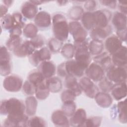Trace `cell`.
<instances>
[{
	"mask_svg": "<svg viewBox=\"0 0 127 127\" xmlns=\"http://www.w3.org/2000/svg\"><path fill=\"white\" fill-rule=\"evenodd\" d=\"M25 106L18 99L11 98L1 101L0 113L1 115L10 118H20L25 115Z\"/></svg>",
	"mask_w": 127,
	"mask_h": 127,
	"instance_id": "obj_1",
	"label": "cell"
},
{
	"mask_svg": "<svg viewBox=\"0 0 127 127\" xmlns=\"http://www.w3.org/2000/svg\"><path fill=\"white\" fill-rule=\"evenodd\" d=\"M52 30L55 38L63 42L68 37L69 25L65 16L60 13L55 14L52 18Z\"/></svg>",
	"mask_w": 127,
	"mask_h": 127,
	"instance_id": "obj_2",
	"label": "cell"
},
{
	"mask_svg": "<svg viewBox=\"0 0 127 127\" xmlns=\"http://www.w3.org/2000/svg\"><path fill=\"white\" fill-rule=\"evenodd\" d=\"M75 48L74 60L84 69L91 64V57L88 50V41L86 39L81 42H74Z\"/></svg>",
	"mask_w": 127,
	"mask_h": 127,
	"instance_id": "obj_3",
	"label": "cell"
},
{
	"mask_svg": "<svg viewBox=\"0 0 127 127\" xmlns=\"http://www.w3.org/2000/svg\"><path fill=\"white\" fill-rule=\"evenodd\" d=\"M106 72V77L114 84L127 81V67L117 66L113 64Z\"/></svg>",
	"mask_w": 127,
	"mask_h": 127,
	"instance_id": "obj_4",
	"label": "cell"
},
{
	"mask_svg": "<svg viewBox=\"0 0 127 127\" xmlns=\"http://www.w3.org/2000/svg\"><path fill=\"white\" fill-rule=\"evenodd\" d=\"M69 32L74 42H81L86 39L87 33L81 23L78 21H71L68 23Z\"/></svg>",
	"mask_w": 127,
	"mask_h": 127,
	"instance_id": "obj_5",
	"label": "cell"
},
{
	"mask_svg": "<svg viewBox=\"0 0 127 127\" xmlns=\"http://www.w3.org/2000/svg\"><path fill=\"white\" fill-rule=\"evenodd\" d=\"M11 70L10 55L8 50L5 46H1L0 49V73L1 76L8 75Z\"/></svg>",
	"mask_w": 127,
	"mask_h": 127,
	"instance_id": "obj_6",
	"label": "cell"
},
{
	"mask_svg": "<svg viewBox=\"0 0 127 127\" xmlns=\"http://www.w3.org/2000/svg\"><path fill=\"white\" fill-rule=\"evenodd\" d=\"M23 85L22 79L16 75H7L3 81L4 89L10 92H16L19 91Z\"/></svg>",
	"mask_w": 127,
	"mask_h": 127,
	"instance_id": "obj_7",
	"label": "cell"
},
{
	"mask_svg": "<svg viewBox=\"0 0 127 127\" xmlns=\"http://www.w3.org/2000/svg\"><path fill=\"white\" fill-rule=\"evenodd\" d=\"M105 71L98 64L91 63L85 70L86 76L93 82H99L105 77Z\"/></svg>",
	"mask_w": 127,
	"mask_h": 127,
	"instance_id": "obj_8",
	"label": "cell"
},
{
	"mask_svg": "<svg viewBox=\"0 0 127 127\" xmlns=\"http://www.w3.org/2000/svg\"><path fill=\"white\" fill-rule=\"evenodd\" d=\"M82 91L90 98H94L96 94L99 92V88L94 82L87 76L82 77L79 82Z\"/></svg>",
	"mask_w": 127,
	"mask_h": 127,
	"instance_id": "obj_9",
	"label": "cell"
},
{
	"mask_svg": "<svg viewBox=\"0 0 127 127\" xmlns=\"http://www.w3.org/2000/svg\"><path fill=\"white\" fill-rule=\"evenodd\" d=\"M95 27H106L112 18L111 12L107 9L98 10L93 12Z\"/></svg>",
	"mask_w": 127,
	"mask_h": 127,
	"instance_id": "obj_10",
	"label": "cell"
},
{
	"mask_svg": "<svg viewBox=\"0 0 127 127\" xmlns=\"http://www.w3.org/2000/svg\"><path fill=\"white\" fill-rule=\"evenodd\" d=\"M65 66L67 75L75 77H81L85 73V69L78 64L75 60H69L65 62Z\"/></svg>",
	"mask_w": 127,
	"mask_h": 127,
	"instance_id": "obj_11",
	"label": "cell"
},
{
	"mask_svg": "<svg viewBox=\"0 0 127 127\" xmlns=\"http://www.w3.org/2000/svg\"><path fill=\"white\" fill-rule=\"evenodd\" d=\"M122 43L123 42L117 35H111L106 39L104 44V48L107 50V52L112 55L123 46Z\"/></svg>",
	"mask_w": 127,
	"mask_h": 127,
	"instance_id": "obj_12",
	"label": "cell"
},
{
	"mask_svg": "<svg viewBox=\"0 0 127 127\" xmlns=\"http://www.w3.org/2000/svg\"><path fill=\"white\" fill-rule=\"evenodd\" d=\"M36 50L30 40H25L22 42L20 45L13 51V53L15 56L23 58L29 57Z\"/></svg>",
	"mask_w": 127,
	"mask_h": 127,
	"instance_id": "obj_13",
	"label": "cell"
},
{
	"mask_svg": "<svg viewBox=\"0 0 127 127\" xmlns=\"http://www.w3.org/2000/svg\"><path fill=\"white\" fill-rule=\"evenodd\" d=\"M127 49L122 46L117 51L111 55V60L113 65L117 66L127 67Z\"/></svg>",
	"mask_w": 127,
	"mask_h": 127,
	"instance_id": "obj_14",
	"label": "cell"
},
{
	"mask_svg": "<svg viewBox=\"0 0 127 127\" xmlns=\"http://www.w3.org/2000/svg\"><path fill=\"white\" fill-rule=\"evenodd\" d=\"M34 24L41 29H45L49 27L52 23V18L50 14L47 11H40L37 13L34 17Z\"/></svg>",
	"mask_w": 127,
	"mask_h": 127,
	"instance_id": "obj_15",
	"label": "cell"
},
{
	"mask_svg": "<svg viewBox=\"0 0 127 127\" xmlns=\"http://www.w3.org/2000/svg\"><path fill=\"white\" fill-rule=\"evenodd\" d=\"M112 32L111 26L109 25L106 27H95L90 30V36L92 40L102 41L109 36Z\"/></svg>",
	"mask_w": 127,
	"mask_h": 127,
	"instance_id": "obj_16",
	"label": "cell"
},
{
	"mask_svg": "<svg viewBox=\"0 0 127 127\" xmlns=\"http://www.w3.org/2000/svg\"><path fill=\"white\" fill-rule=\"evenodd\" d=\"M38 70L46 79H48L54 76L56 72V67L52 61H46L39 64Z\"/></svg>",
	"mask_w": 127,
	"mask_h": 127,
	"instance_id": "obj_17",
	"label": "cell"
},
{
	"mask_svg": "<svg viewBox=\"0 0 127 127\" xmlns=\"http://www.w3.org/2000/svg\"><path fill=\"white\" fill-rule=\"evenodd\" d=\"M51 120L55 126L69 127V120L62 110L55 111L52 114Z\"/></svg>",
	"mask_w": 127,
	"mask_h": 127,
	"instance_id": "obj_18",
	"label": "cell"
},
{
	"mask_svg": "<svg viewBox=\"0 0 127 127\" xmlns=\"http://www.w3.org/2000/svg\"><path fill=\"white\" fill-rule=\"evenodd\" d=\"M21 12L24 17L31 19L34 18L38 12L37 5L31 0L25 1L21 6Z\"/></svg>",
	"mask_w": 127,
	"mask_h": 127,
	"instance_id": "obj_19",
	"label": "cell"
},
{
	"mask_svg": "<svg viewBox=\"0 0 127 127\" xmlns=\"http://www.w3.org/2000/svg\"><path fill=\"white\" fill-rule=\"evenodd\" d=\"M86 118L85 110L82 108L78 109L76 110L73 115L70 117L69 120L70 126L72 127H82Z\"/></svg>",
	"mask_w": 127,
	"mask_h": 127,
	"instance_id": "obj_20",
	"label": "cell"
},
{
	"mask_svg": "<svg viewBox=\"0 0 127 127\" xmlns=\"http://www.w3.org/2000/svg\"><path fill=\"white\" fill-rule=\"evenodd\" d=\"M127 82H123L114 84L111 91L113 98L117 101L125 98L127 96Z\"/></svg>",
	"mask_w": 127,
	"mask_h": 127,
	"instance_id": "obj_21",
	"label": "cell"
},
{
	"mask_svg": "<svg viewBox=\"0 0 127 127\" xmlns=\"http://www.w3.org/2000/svg\"><path fill=\"white\" fill-rule=\"evenodd\" d=\"M111 55L107 52H102L95 56L93 58L94 62L100 65L106 71L112 65Z\"/></svg>",
	"mask_w": 127,
	"mask_h": 127,
	"instance_id": "obj_22",
	"label": "cell"
},
{
	"mask_svg": "<svg viewBox=\"0 0 127 127\" xmlns=\"http://www.w3.org/2000/svg\"><path fill=\"white\" fill-rule=\"evenodd\" d=\"M64 83L65 88L73 92L76 96L81 94V89L75 77L67 75L65 77Z\"/></svg>",
	"mask_w": 127,
	"mask_h": 127,
	"instance_id": "obj_23",
	"label": "cell"
},
{
	"mask_svg": "<svg viewBox=\"0 0 127 127\" xmlns=\"http://www.w3.org/2000/svg\"><path fill=\"white\" fill-rule=\"evenodd\" d=\"M112 23L116 31L127 29V15L121 12L116 11L113 14Z\"/></svg>",
	"mask_w": 127,
	"mask_h": 127,
	"instance_id": "obj_24",
	"label": "cell"
},
{
	"mask_svg": "<svg viewBox=\"0 0 127 127\" xmlns=\"http://www.w3.org/2000/svg\"><path fill=\"white\" fill-rule=\"evenodd\" d=\"M95 100L98 106L103 108L110 107L113 102L112 97L107 92H98L94 97Z\"/></svg>",
	"mask_w": 127,
	"mask_h": 127,
	"instance_id": "obj_25",
	"label": "cell"
},
{
	"mask_svg": "<svg viewBox=\"0 0 127 127\" xmlns=\"http://www.w3.org/2000/svg\"><path fill=\"white\" fill-rule=\"evenodd\" d=\"M29 120L28 116L25 114L20 118H11L7 117L3 121L4 127H27Z\"/></svg>",
	"mask_w": 127,
	"mask_h": 127,
	"instance_id": "obj_26",
	"label": "cell"
},
{
	"mask_svg": "<svg viewBox=\"0 0 127 127\" xmlns=\"http://www.w3.org/2000/svg\"><path fill=\"white\" fill-rule=\"evenodd\" d=\"M46 85L50 92L56 93L60 92L63 87V84L60 78L57 76H53L46 79Z\"/></svg>",
	"mask_w": 127,
	"mask_h": 127,
	"instance_id": "obj_27",
	"label": "cell"
},
{
	"mask_svg": "<svg viewBox=\"0 0 127 127\" xmlns=\"http://www.w3.org/2000/svg\"><path fill=\"white\" fill-rule=\"evenodd\" d=\"M38 102L36 98L31 95L27 97L25 101V113L28 116L32 117L36 114Z\"/></svg>",
	"mask_w": 127,
	"mask_h": 127,
	"instance_id": "obj_28",
	"label": "cell"
},
{
	"mask_svg": "<svg viewBox=\"0 0 127 127\" xmlns=\"http://www.w3.org/2000/svg\"><path fill=\"white\" fill-rule=\"evenodd\" d=\"M81 24L87 30H91L95 27L93 12L86 11L83 13L81 18Z\"/></svg>",
	"mask_w": 127,
	"mask_h": 127,
	"instance_id": "obj_29",
	"label": "cell"
},
{
	"mask_svg": "<svg viewBox=\"0 0 127 127\" xmlns=\"http://www.w3.org/2000/svg\"><path fill=\"white\" fill-rule=\"evenodd\" d=\"M104 49V45L102 41L98 40H92L89 42L88 50L92 55L96 56L103 52Z\"/></svg>",
	"mask_w": 127,
	"mask_h": 127,
	"instance_id": "obj_30",
	"label": "cell"
},
{
	"mask_svg": "<svg viewBox=\"0 0 127 127\" xmlns=\"http://www.w3.org/2000/svg\"><path fill=\"white\" fill-rule=\"evenodd\" d=\"M27 80L36 87L41 83L44 82L46 78L38 70H34L29 73Z\"/></svg>",
	"mask_w": 127,
	"mask_h": 127,
	"instance_id": "obj_31",
	"label": "cell"
},
{
	"mask_svg": "<svg viewBox=\"0 0 127 127\" xmlns=\"http://www.w3.org/2000/svg\"><path fill=\"white\" fill-rule=\"evenodd\" d=\"M45 80L36 88L35 95L36 98L40 100L46 99L49 96L50 93V90L46 85Z\"/></svg>",
	"mask_w": 127,
	"mask_h": 127,
	"instance_id": "obj_32",
	"label": "cell"
},
{
	"mask_svg": "<svg viewBox=\"0 0 127 127\" xmlns=\"http://www.w3.org/2000/svg\"><path fill=\"white\" fill-rule=\"evenodd\" d=\"M117 112L118 113L119 121L122 124L127 123V113H126V99L118 102L117 106Z\"/></svg>",
	"mask_w": 127,
	"mask_h": 127,
	"instance_id": "obj_33",
	"label": "cell"
},
{
	"mask_svg": "<svg viewBox=\"0 0 127 127\" xmlns=\"http://www.w3.org/2000/svg\"><path fill=\"white\" fill-rule=\"evenodd\" d=\"M38 29L35 24L29 23L25 25L23 29V35L29 39H33L37 35Z\"/></svg>",
	"mask_w": 127,
	"mask_h": 127,
	"instance_id": "obj_34",
	"label": "cell"
},
{
	"mask_svg": "<svg viewBox=\"0 0 127 127\" xmlns=\"http://www.w3.org/2000/svg\"><path fill=\"white\" fill-rule=\"evenodd\" d=\"M61 51V54L64 58L70 60L74 57L75 50L73 44L66 43L63 46Z\"/></svg>",
	"mask_w": 127,
	"mask_h": 127,
	"instance_id": "obj_35",
	"label": "cell"
},
{
	"mask_svg": "<svg viewBox=\"0 0 127 127\" xmlns=\"http://www.w3.org/2000/svg\"><path fill=\"white\" fill-rule=\"evenodd\" d=\"M22 43L20 36H9L6 43V47L10 51H13Z\"/></svg>",
	"mask_w": 127,
	"mask_h": 127,
	"instance_id": "obj_36",
	"label": "cell"
},
{
	"mask_svg": "<svg viewBox=\"0 0 127 127\" xmlns=\"http://www.w3.org/2000/svg\"><path fill=\"white\" fill-rule=\"evenodd\" d=\"M84 12V10L82 7L74 6L69 10L68 16L73 21H78L79 19H81Z\"/></svg>",
	"mask_w": 127,
	"mask_h": 127,
	"instance_id": "obj_37",
	"label": "cell"
},
{
	"mask_svg": "<svg viewBox=\"0 0 127 127\" xmlns=\"http://www.w3.org/2000/svg\"><path fill=\"white\" fill-rule=\"evenodd\" d=\"M63 42L56 38H51L48 42V48L51 53L56 54L59 53L63 47Z\"/></svg>",
	"mask_w": 127,
	"mask_h": 127,
	"instance_id": "obj_38",
	"label": "cell"
},
{
	"mask_svg": "<svg viewBox=\"0 0 127 127\" xmlns=\"http://www.w3.org/2000/svg\"><path fill=\"white\" fill-rule=\"evenodd\" d=\"M62 110L67 117H71L76 111V106L74 101H66L63 103Z\"/></svg>",
	"mask_w": 127,
	"mask_h": 127,
	"instance_id": "obj_39",
	"label": "cell"
},
{
	"mask_svg": "<svg viewBox=\"0 0 127 127\" xmlns=\"http://www.w3.org/2000/svg\"><path fill=\"white\" fill-rule=\"evenodd\" d=\"M14 24V19L12 15L6 14L5 15L0 18L1 27L5 30L9 31L13 27Z\"/></svg>",
	"mask_w": 127,
	"mask_h": 127,
	"instance_id": "obj_40",
	"label": "cell"
},
{
	"mask_svg": "<svg viewBox=\"0 0 127 127\" xmlns=\"http://www.w3.org/2000/svg\"><path fill=\"white\" fill-rule=\"evenodd\" d=\"M37 55L40 63L46 61H50L51 58V53L48 48L43 47L39 50H37Z\"/></svg>",
	"mask_w": 127,
	"mask_h": 127,
	"instance_id": "obj_41",
	"label": "cell"
},
{
	"mask_svg": "<svg viewBox=\"0 0 127 127\" xmlns=\"http://www.w3.org/2000/svg\"><path fill=\"white\" fill-rule=\"evenodd\" d=\"M102 118L100 116H94L86 118L82 127H97L101 125Z\"/></svg>",
	"mask_w": 127,
	"mask_h": 127,
	"instance_id": "obj_42",
	"label": "cell"
},
{
	"mask_svg": "<svg viewBox=\"0 0 127 127\" xmlns=\"http://www.w3.org/2000/svg\"><path fill=\"white\" fill-rule=\"evenodd\" d=\"M114 84L109 80L106 77H105L99 81L98 86L102 92L109 93L111 92Z\"/></svg>",
	"mask_w": 127,
	"mask_h": 127,
	"instance_id": "obj_43",
	"label": "cell"
},
{
	"mask_svg": "<svg viewBox=\"0 0 127 127\" xmlns=\"http://www.w3.org/2000/svg\"><path fill=\"white\" fill-rule=\"evenodd\" d=\"M47 124L45 121L41 117L38 116H32L29 119L28 127H46Z\"/></svg>",
	"mask_w": 127,
	"mask_h": 127,
	"instance_id": "obj_44",
	"label": "cell"
},
{
	"mask_svg": "<svg viewBox=\"0 0 127 127\" xmlns=\"http://www.w3.org/2000/svg\"><path fill=\"white\" fill-rule=\"evenodd\" d=\"M22 88L23 92L26 95L31 96L35 94L36 87L28 80L24 82Z\"/></svg>",
	"mask_w": 127,
	"mask_h": 127,
	"instance_id": "obj_45",
	"label": "cell"
},
{
	"mask_svg": "<svg viewBox=\"0 0 127 127\" xmlns=\"http://www.w3.org/2000/svg\"><path fill=\"white\" fill-rule=\"evenodd\" d=\"M36 49H41L45 45V39L41 35H37L35 37L30 40Z\"/></svg>",
	"mask_w": 127,
	"mask_h": 127,
	"instance_id": "obj_46",
	"label": "cell"
},
{
	"mask_svg": "<svg viewBox=\"0 0 127 127\" xmlns=\"http://www.w3.org/2000/svg\"><path fill=\"white\" fill-rule=\"evenodd\" d=\"M76 96L71 91L66 89L64 90L61 94V100L63 102L69 101H74Z\"/></svg>",
	"mask_w": 127,
	"mask_h": 127,
	"instance_id": "obj_47",
	"label": "cell"
},
{
	"mask_svg": "<svg viewBox=\"0 0 127 127\" xmlns=\"http://www.w3.org/2000/svg\"><path fill=\"white\" fill-rule=\"evenodd\" d=\"M14 22V25H18L21 26L23 28L24 27L25 24V22L23 20V16L21 14V13L18 12H14L12 14Z\"/></svg>",
	"mask_w": 127,
	"mask_h": 127,
	"instance_id": "obj_48",
	"label": "cell"
},
{
	"mask_svg": "<svg viewBox=\"0 0 127 127\" xmlns=\"http://www.w3.org/2000/svg\"><path fill=\"white\" fill-rule=\"evenodd\" d=\"M23 29L21 26L18 25H14L9 30V36H20L23 32Z\"/></svg>",
	"mask_w": 127,
	"mask_h": 127,
	"instance_id": "obj_49",
	"label": "cell"
},
{
	"mask_svg": "<svg viewBox=\"0 0 127 127\" xmlns=\"http://www.w3.org/2000/svg\"><path fill=\"white\" fill-rule=\"evenodd\" d=\"M97 7V2L95 0H88L86 1L84 7L88 12H92Z\"/></svg>",
	"mask_w": 127,
	"mask_h": 127,
	"instance_id": "obj_50",
	"label": "cell"
},
{
	"mask_svg": "<svg viewBox=\"0 0 127 127\" xmlns=\"http://www.w3.org/2000/svg\"><path fill=\"white\" fill-rule=\"evenodd\" d=\"M57 74L62 77H65L67 75L65 66V62L62 63L58 65L57 68Z\"/></svg>",
	"mask_w": 127,
	"mask_h": 127,
	"instance_id": "obj_51",
	"label": "cell"
},
{
	"mask_svg": "<svg viewBox=\"0 0 127 127\" xmlns=\"http://www.w3.org/2000/svg\"><path fill=\"white\" fill-rule=\"evenodd\" d=\"M117 1L116 0H100V2L103 5L110 7L112 9L116 8L117 5Z\"/></svg>",
	"mask_w": 127,
	"mask_h": 127,
	"instance_id": "obj_52",
	"label": "cell"
},
{
	"mask_svg": "<svg viewBox=\"0 0 127 127\" xmlns=\"http://www.w3.org/2000/svg\"><path fill=\"white\" fill-rule=\"evenodd\" d=\"M119 7L120 12L127 15V1H119Z\"/></svg>",
	"mask_w": 127,
	"mask_h": 127,
	"instance_id": "obj_53",
	"label": "cell"
},
{
	"mask_svg": "<svg viewBox=\"0 0 127 127\" xmlns=\"http://www.w3.org/2000/svg\"><path fill=\"white\" fill-rule=\"evenodd\" d=\"M116 34L118 37L123 42L126 41L127 40V29L120 30L116 31Z\"/></svg>",
	"mask_w": 127,
	"mask_h": 127,
	"instance_id": "obj_54",
	"label": "cell"
},
{
	"mask_svg": "<svg viewBox=\"0 0 127 127\" xmlns=\"http://www.w3.org/2000/svg\"><path fill=\"white\" fill-rule=\"evenodd\" d=\"M0 18L2 17L4 15H5L8 11V7L4 5V4H1L0 6Z\"/></svg>",
	"mask_w": 127,
	"mask_h": 127,
	"instance_id": "obj_55",
	"label": "cell"
},
{
	"mask_svg": "<svg viewBox=\"0 0 127 127\" xmlns=\"http://www.w3.org/2000/svg\"><path fill=\"white\" fill-rule=\"evenodd\" d=\"M13 2V0H2V2L3 3V4L6 6H7V7H10L12 5Z\"/></svg>",
	"mask_w": 127,
	"mask_h": 127,
	"instance_id": "obj_56",
	"label": "cell"
},
{
	"mask_svg": "<svg viewBox=\"0 0 127 127\" xmlns=\"http://www.w3.org/2000/svg\"><path fill=\"white\" fill-rule=\"evenodd\" d=\"M31 1L36 5L39 4H42L43 3L47 2V1H42V0H31Z\"/></svg>",
	"mask_w": 127,
	"mask_h": 127,
	"instance_id": "obj_57",
	"label": "cell"
},
{
	"mask_svg": "<svg viewBox=\"0 0 127 127\" xmlns=\"http://www.w3.org/2000/svg\"><path fill=\"white\" fill-rule=\"evenodd\" d=\"M57 2L59 3V5H65L66 2H68V1H57Z\"/></svg>",
	"mask_w": 127,
	"mask_h": 127,
	"instance_id": "obj_58",
	"label": "cell"
}]
</instances>
